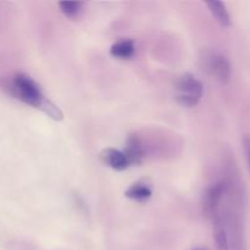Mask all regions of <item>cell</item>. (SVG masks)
<instances>
[{"label":"cell","instance_id":"6da1fadb","mask_svg":"<svg viewBox=\"0 0 250 250\" xmlns=\"http://www.w3.org/2000/svg\"><path fill=\"white\" fill-rule=\"evenodd\" d=\"M214 237L217 250H246L243 225L237 210L219 208L214 216Z\"/></svg>","mask_w":250,"mask_h":250},{"label":"cell","instance_id":"7a4b0ae2","mask_svg":"<svg viewBox=\"0 0 250 250\" xmlns=\"http://www.w3.org/2000/svg\"><path fill=\"white\" fill-rule=\"evenodd\" d=\"M10 89H11L12 95L20 102L38 107V109L42 102L45 99L42 94L38 83L26 73H16L10 83Z\"/></svg>","mask_w":250,"mask_h":250},{"label":"cell","instance_id":"3957f363","mask_svg":"<svg viewBox=\"0 0 250 250\" xmlns=\"http://www.w3.org/2000/svg\"><path fill=\"white\" fill-rule=\"evenodd\" d=\"M176 100L180 105L186 107H193L198 105L203 97L204 87L192 73H185L178 77L176 82Z\"/></svg>","mask_w":250,"mask_h":250},{"label":"cell","instance_id":"277c9868","mask_svg":"<svg viewBox=\"0 0 250 250\" xmlns=\"http://www.w3.org/2000/svg\"><path fill=\"white\" fill-rule=\"evenodd\" d=\"M226 189L227 186H225V183H216L205 190L202 199V211L205 217L214 219L215 214L220 208V203L226 193Z\"/></svg>","mask_w":250,"mask_h":250},{"label":"cell","instance_id":"5b68a950","mask_svg":"<svg viewBox=\"0 0 250 250\" xmlns=\"http://www.w3.org/2000/svg\"><path fill=\"white\" fill-rule=\"evenodd\" d=\"M210 73L216 77L221 83H227L231 78L232 68L231 63L227 60L226 56L220 55V54H214L210 56L209 63H208Z\"/></svg>","mask_w":250,"mask_h":250},{"label":"cell","instance_id":"8992f818","mask_svg":"<svg viewBox=\"0 0 250 250\" xmlns=\"http://www.w3.org/2000/svg\"><path fill=\"white\" fill-rule=\"evenodd\" d=\"M100 158L107 166L116 171H124L129 166V163L124 151L116 150V149H105L100 154Z\"/></svg>","mask_w":250,"mask_h":250},{"label":"cell","instance_id":"52a82bcc","mask_svg":"<svg viewBox=\"0 0 250 250\" xmlns=\"http://www.w3.org/2000/svg\"><path fill=\"white\" fill-rule=\"evenodd\" d=\"M124 154L128 160L129 166L139 165L142 164L144 158L143 148H142L141 139L137 136H129L126 142V148H125Z\"/></svg>","mask_w":250,"mask_h":250},{"label":"cell","instance_id":"ba28073f","mask_svg":"<svg viewBox=\"0 0 250 250\" xmlns=\"http://www.w3.org/2000/svg\"><path fill=\"white\" fill-rule=\"evenodd\" d=\"M134 51H136V46L132 39H120L110 48V54L114 58L121 59V60L131 59Z\"/></svg>","mask_w":250,"mask_h":250},{"label":"cell","instance_id":"9c48e42d","mask_svg":"<svg viewBox=\"0 0 250 250\" xmlns=\"http://www.w3.org/2000/svg\"><path fill=\"white\" fill-rule=\"evenodd\" d=\"M151 194H153L151 188L144 182L133 183V185L125 192V195H126L127 198H129V199L132 200H136V202L139 203H144L146 202V200L150 199Z\"/></svg>","mask_w":250,"mask_h":250},{"label":"cell","instance_id":"30bf717a","mask_svg":"<svg viewBox=\"0 0 250 250\" xmlns=\"http://www.w3.org/2000/svg\"><path fill=\"white\" fill-rule=\"evenodd\" d=\"M207 6L209 7L210 12H211L212 16L215 17V20L219 22L220 26H231V17H229V11H227L226 9V5H225L224 2L212 0V1H207Z\"/></svg>","mask_w":250,"mask_h":250},{"label":"cell","instance_id":"8fae6325","mask_svg":"<svg viewBox=\"0 0 250 250\" xmlns=\"http://www.w3.org/2000/svg\"><path fill=\"white\" fill-rule=\"evenodd\" d=\"M39 109H41L43 112H45L50 119L55 120V121H61V120L63 119L62 111H61V110L54 104V103H51L50 100L44 99L43 102H42Z\"/></svg>","mask_w":250,"mask_h":250},{"label":"cell","instance_id":"7c38bea8","mask_svg":"<svg viewBox=\"0 0 250 250\" xmlns=\"http://www.w3.org/2000/svg\"><path fill=\"white\" fill-rule=\"evenodd\" d=\"M61 11L63 15L67 17H75L80 14L81 7H82V2L80 1H61L59 2Z\"/></svg>","mask_w":250,"mask_h":250},{"label":"cell","instance_id":"4fadbf2b","mask_svg":"<svg viewBox=\"0 0 250 250\" xmlns=\"http://www.w3.org/2000/svg\"><path fill=\"white\" fill-rule=\"evenodd\" d=\"M242 143H243V150L246 154L247 164H248V167L250 171V136L248 134H244L243 139H242Z\"/></svg>","mask_w":250,"mask_h":250},{"label":"cell","instance_id":"5bb4252c","mask_svg":"<svg viewBox=\"0 0 250 250\" xmlns=\"http://www.w3.org/2000/svg\"><path fill=\"white\" fill-rule=\"evenodd\" d=\"M193 250H207V249H204V248H197V249H193Z\"/></svg>","mask_w":250,"mask_h":250}]
</instances>
